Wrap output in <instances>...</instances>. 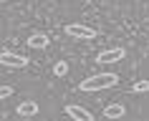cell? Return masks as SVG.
<instances>
[{
	"label": "cell",
	"instance_id": "obj_4",
	"mask_svg": "<svg viewBox=\"0 0 149 121\" xmlns=\"http://www.w3.org/2000/svg\"><path fill=\"white\" fill-rule=\"evenodd\" d=\"M124 56H126L124 48H109L96 56V63H119V61H124Z\"/></svg>",
	"mask_w": 149,
	"mask_h": 121
},
{
	"label": "cell",
	"instance_id": "obj_10",
	"mask_svg": "<svg viewBox=\"0 0 149 121\" xmlns=\"http://www.w3.org/2000/svg\"><path fill=\"white\" fill-rule=\"evenodd\" d=\"M53 73L56 76H66V73H68V63H66V61H58V63L53 66Z\"/></svg>",
	"mask_w": 149,
	"mask_h": 121
},
{
	"label": "cell",
	"instance_id": "obj_6",
	"mask_svg": "<svg viewBox=\"0 0 149 121\" xmlns=\"http://www.w3.org/2000/svg\"><path fill=\"white\" fill-rule=\"evenodd\" d=\"M48 35L46 33H31V38H28V46L31 48H38V50H43V48H48Z\"/></svg>",
	"mask_w": 149,
	"mask_h": 121
},
{
	"label": "cell",
	"instance_id": "obj_3",
	"mask_svg": "<svg viewBox=\"0 0 149 121\" xmlns=\"http://www.w3.org/2000/svg\"><path fill=\"white\" fill-rule=\"evenodd\" d=\"M0 66H8V68H25V66H28V58L18 56V53H10V50H3V53H0Z\"/></svg>",
	"mask_w": 149,
	"mask_h": 121
},
{
	"label": "cell",
	"instance_id": "obj_1",
	"mask_svg": "<svg viewBox=\"0 0 149 121\" xmlns=\"http://www.w3.org/2000/svg\"><path fill=\"white\" fill-rule=\"evenodd\" d=\"M119 78L114 73H96V76H88L86 81H81L79 89L86 91V93H94V91H104V89H111V86H116Z\"/></svg>",
	"mask_w": 149,
	"mask_h": 121
},
{
	"label": "cell",
	"instance_id": "obj_5",
	"mask_svg": "<svg viewBox=\"0 0 149 121\" xmlns=\"http://www.w3.org/2000/svg\"><path fill=\"white\" fill-rule=\"evenodd\" d=\"M66 113H68L73 121H94L91 111H86L84 106H76V104H68V106H66Z\"/></svg>",
	"mask_w": 149,
	"mask_h": 121
},
{
	"label": "cell",
	"instance_id": "obj_8",
	"mask_svg": "<svg viewBox=\"0 0 149 121\" xmlns=\"http://www.w3.org/2000/svg\"><path fill=\"white\" fill-rule=\"evenodd\" d=\"M18 116H36L38 113V104L36 101H23V104H18Z\"/></svg>",
	"mask_w": 149,
	"mask_h": 121
},
{
	"label": "cell",
	"instance_id": "obj_2",
	"mask_svg": "<svg viewBox=\"0 0 149 121\" xmlns=\"http://www.w3.org/2000/svg\"><path fill=\"white\" fill-rule=\"evenodd\" d=\"M63 30H66V35H71L73 40H94L96 38V30L88 28V25H84V23H68Z\"/></svg>",
	"mask_w": 149,
	"mask_h": 121
},
{
	"label": "cell",
	"instance_id": "obj_11",
	"mask_svg": "<svg viewBox=\"0 0 149 121\" xmlns=\"http://www.w3.org/2000/svg\"><path fill=\"white\" fill-rule=\"evenodd\" d=\"M8 96H13V86H0V101Z\"/></svg>",
	"mask_w": 149,
	"mask_h": 121
},
{
	"label": "cell",
	"instance_id": "obj_7",
	"mask_svg": "<svg viewBox=\"0 0 149 121\" xmlns=\"http://www.w3.org/2000/svg\"><path fill=\"white\" fill-rule=\"evenodd\" d=\"M126 113V109L121 104H109L106 109H104V119H109V121H114V119H121Z\"/></svg>",
	"mask_w": 149,
	"mask_h": 121
},
{
	"label": "cell",
	"instance_id": "obj_9",
	"mask_svg": "<svg viewBox=\"0 0 149 121\" xmlns=\"http://www.w3.org/2000/svg\"><path fill=\"white\" fill-rule=\"evenodd\" d=\"M132 91L134 93H147L149 91V81H136V83L132 86Z\"/></svg>",
	"mask_w": 149,
	"mask_h": 121
}]
</instances>
